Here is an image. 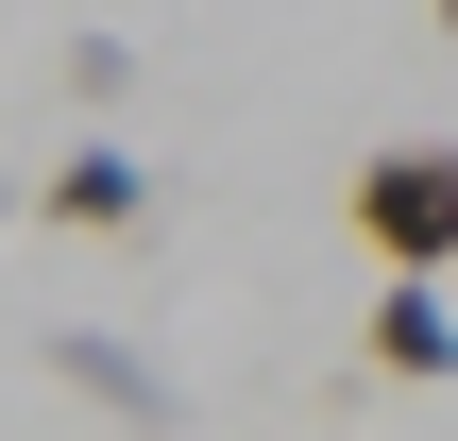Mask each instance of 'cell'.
<instances>
[{
  "label": "cell",
  "mask_w": 458,
  "mask_h": 441,
  "mask_svg": "<svg viewBox=\"0 0 458 441\" xmlns=\"http://www.w3.org/2000/svg\"><path fill=\"white\" fill-rule=\"evenodd\" d=\"M0 221H17V187H0Z\"/></svg>",
  "instance_id": "6"
},
{
  "label": "cell",
  "mask_w": 458,
  "mask_h": 441,
  "mask_svg": "<svg viewBox=\"0 0 458 441\" xmlns=\"http://www.w3.org/2000/svg\"><path fill=\"white\" fill-rule=\"evenodd\" d=\"M34 221H51V238H153V170H136L119 136H85V153L34 170Z\"/></svg>",
  "instance_id": "3"
},
{
  "label": "cell",
  "mask_w": 458,
  "mask_h": 441,
  "mask_svg": "<svg viewBox=\"0 0 458 441\" xmlns=\"http://www.w3.org/2000/svg\"><path fill=\"white\" fill-rule=\"evenodd\" d=\"M442 34H458V0H442Z\"/></svg>",
  "instance_id": "7"
},
{
  "label": "cell",
  "mask_w": 458,
  "mask_h": 441,
  "mask_svg": "<svg viewBox=\"0 0 458 441\" xmlns=\"http://www.w3.org/2000/svg\"><path fill=\"white\" fill-rule=\"evenodd\" d=\"M68 102L119 119V102H136V34H68Z\"/></svg>",
  "instance_id": "5"
},
{
  "label": "cell",
  "mask_w": 458,
  "mask_h": 441,
  "mask_svg": "<svg viewBox=\"0 0 458 441\" xmlns=\"http://www.w3.org/2000/svg\"><path fill=\"white\" fill-rule=\"evenodd\" d=\"M357 238L391 255V289H442V255H458V136L357 153Z\"/></svg>",
  "instance_id": "1"
},
{
  "label": "cell",
  "mask_w": 458,
  "mask_h": 441,
  "mask_svg": "<svg viewBox=\"0 0 458 441\" xmlns=\"http://www.w3.org/2000/svg\"><path fill=\"white\" fill-rule=\"evenodd\" d=\"M34 374H51V391H85L102 425H136V441H170V425H187V391H170V374H153L119 323H34Z\"/></svg>",
  "instance_id": "2"
},
{
  "label": "cell",
  "mask_w": 458,
  "mask_h": 441,
  "mask_svg": "<svg viewBox=\"0 0 458 441\" xmlns=\"http://www.w3.org/2000/svg\"><path fill=\"white\" fill-rule=\"evenodd\" d=\"M357 357H374L391 391H425V374H458V306H442V289H374V323H357Z\"/></svg>",
  "instance_id": "4"
}]
</instances>
